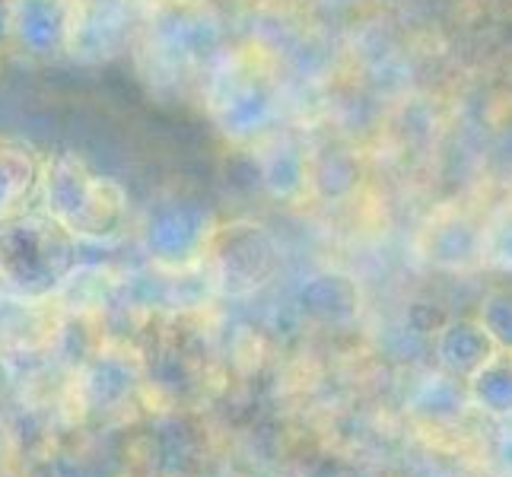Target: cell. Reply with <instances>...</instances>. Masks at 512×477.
Wrapping results in <instances>:
<instances>
[{
  "label": "cell",
  "instance_id": "obj_1",
  "mask_svg": "<svg viewBox=\"0 0 512 477\" xmlns=\"http://www.w3.org/2000/svg\"><path fill=\"white\" fill-rule=\"evenodd\" d=\"M39 188L48 217L74 239L112 242L128 226V194L96 175L74 153H55L39 166Z\"/></svg>",
  "mask_w": 512,
  "mask_h": 477
},
{
  "label": "cell",
  "instance_id": "obj_2",
  "mask_svg": "<svg viewBox=\"0 0 512 477\" xmlns=\"http://www.w3.org/2000/svg\"><path fill=\"white\" fill-rule=\"evenodd\" d=\"M74 268V236L51 217L10 214L0 220V287L35 299L55 290Z\"/></svg>",
  "mask_w": 512,
  "mask_h": 477
},
{
  "label": "cell",
  "instance_id": "obj_3",
  "mask_svg": "<svg viewBox=\"0 0 512 477\" xmlns=\"http://www.w3.org/2000/svg\"><path fill=\"white\" fill-rule=\"evenodd\" d=\"M207 105L214 115L217 128L236 140V144H252V140L268 131L274 118V90L264 80L255 64L249 61H229L217 77L210 80Z\"/></svg>",
  "mask_w": 512,
  "mask_h": 477
},
{
  "label": "cell",
  "instance_id": "obj_4",
  "mask_svg": "<svg viewBox=\"0 0 512 477\" xmlns=\"http://www.w3.org/2000/svg\"><path fill=\"white\" fill-rule=\"evenodd\" d=\"M10 35L26 55L51 58L67 48L74 35L70 0H10Z\"/></svg>",
  "mask_w": 512,
  "mask_h": 477
},
{
  "label": "cell",
  "instance_id": "obj_5",
  "mask_svg": "<svg viewBox=\"0 0 512 477\" xmlns=\"http://www.w3.org/2000/svg\"><path fill=\"white\" fill-rule=\"evenodd\" d=\"M214 236L204 210L194 207H166L160 210L147 229V242L163 261H185L198 252H207V242Z\"/></svg>",
  "mask_w": 512,
  "mask_h": 477
},
{
  "label": "cell",
  "instance_id": "obj_6",
  "mask_svg": "<svg viewBox=\"0 0 512 477\" xmlns=\"http://www.w3.org/2000/svg\"><path fill=\"white\" fill-rule=\"evenodd\" d=\"M39 185V163L26 147L0 140V220L20 207Z\"/></svg>",
  "mask_w": 512,
  "mask_h": 477
}]
</instances>
